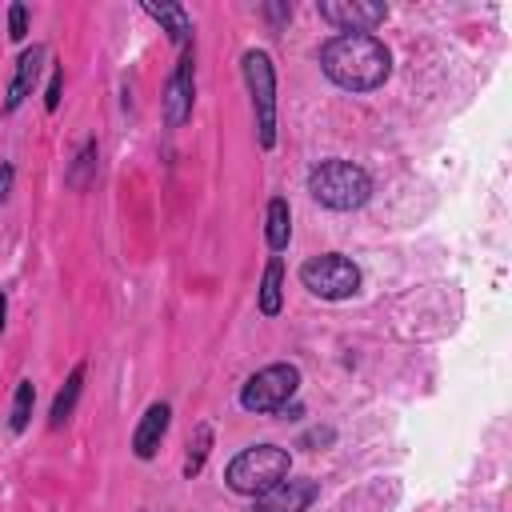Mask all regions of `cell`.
<instances>
[{
	"label": "cell",
	"mask_w": 512,
	"mask_h": 512,
	"mask_svg": "<svg viewBox=\"0 0 512 512\" xmlns=\"http://www.w3.org/2000/svg\"><path fill=\"white\" fill-rule=\"evenodd\" d=\"M320 68L332 84H340L348 92H372L388 80L392 52L384 48V40H376L368 32H340L320 48Z\"/></svg>",
	"instance_id": "6da1fadb"
},
{
	"label": "cell",
	"mask_w": 512,
	"mask_h": 512,
	"mask_svg": "<svg viewBox=\"0 0 512 512\" xmlns=\"http://www.w3.org/2000/svg\"><path fill=\"white\" fill-rule=\"evenodd\" d=\"M308 192L332 212H352L372 196V180L360 164L352 160H320L308 172Z\"/></svg>",
	"instance_id": "7a4b0ae2"
},
{
	"label": "cell",
	"mask_w": 512,
	"mask_h": 512,
	"mask_svg": "<svg viewBox=\"0 0 512 512\" xmlns=\"http://www.w3.org/2000/svg\"><path fill=\"white\" fill-rule=\"evenodd\" d=\"M288 468H292L288 448L256 444V448H244V452L228 464L224 480H228V488H232V492H240V496H260L264 488L280 484V480L288 476Z\"/></svg>",
	"instance_id": "3957f363"
},
{
	"label": "cell",
	"mask_w": 512,
	"mask_h": 512,
	"mask_svg": "<svg viewBox=\"0 0 512 512\" xmlns=\"http://www.w3.org/2000/svg\"><path fill=\"white\" fill-rule=\"evenodd\" d=\"M244 80H248V92H252V108H256V136H260V148H272L276 144V68L268 60V52H244Z\"/></svg>",
	"instance_id": "277c9868"
},
{
	"label": "cell",
	"mask_w": 512,
	"mask_h": 512,
	"mask_svg": "<svg viewBox=\"0 0 512 512\" xmlns=\"http://www.w3.org/2000/svg\"><path fill=\"white\" fill-rule=\"evenodd\" d=\"M300 284L320 300H348L360 288V268L340 252H324L300 264Z\"/></svg>",
	"instance_id": "5b68a950"
},
{
	"label": "cell",
	"mask_w": 512,
	"mask_h": 512,
	"mask_svg": "<svg viewBox=\"0 0 512 512\" xmlns=\"http://www.w3.org/2000/svg\"><path fill=\"white\" fill-rule=\"evenodd\" d=\"M300 388V372L296 364H268L260 368L244 388H240V404L248 412H280Z\"/></svg>",
	"instance_id": "8992f818"
},
{
	"label": "cell",
	"mask_w": 512,
	"mask_h": 512,
	"mask_svg": "<svg viewBox=\"0 0 512 512\" xmlns=\"http://www.w3.org/2000/svg\"><path fill=\"white\" fill-rule=\"evenodd\" d=\"M388 8L376 0H320V20H328L340 32H368L376 24H384Z\"/></svg>",
	"instance_id": "52a82bcc"
},
{
	"label": "cell",
	"mask_w": 512,
	"mask_h": 512,
	"mask_svg": "<svg viewBox=\"0 0 512 512\" xmlns=\"http://www.w3.org/2000/svg\"><path fill=\"white\" fill-rule=\"evenodd\" d=\"M192 92H196V80H192V48L180 52L168 84H164V120L168 128H180L188 116H192Z\"/></svg>",
	"instance_id": "ba28073f"
},
{
	"label": "cell",
	"mask_w": 512,
	"mask_h": 512,
	"mask_svg": "<svg viewBox=\"0 0 512 512\" xmlns=\"http://www.w3.org/2000/svg\"><path fill=\"white\" fill-rule=\"evenodd\" d=\"M316 496H320L316 480H288L284 476L280 484H272L256 496V512H304Z\"/></svg>",
	"instance_id": "9c48e42d"
},
{
	"label": "cell",
	"mask_w": 512,
	"mask_h": 512,
	"mask_svg": "<svg viewBox=\"0 0 512 512\" xmlns=\"http://www.w3.org/2000/svg\"><path fill=\"white\" fill-rule=\"evenodd\" d=\"M168 420H172V408L168 404H148V412L140 416V424L132 432V452L140 460H152L156 456V448H160V440L168 432Z\"/></svg>",
	"instance_id": "30bf717a"
},
{
	"label": "cell",
	"mask_w": 512,
	"mask_h": 512,
	"mask_svg": "<svg viewBox=\"0 0 512 512\" xmlns=\"http://www.w3.org/2000/svg\"><path fill=\"white\" fill-rule=\"evenodd\" d=\"M40 60H44V48L40 44H32L20 60H16V76H12V84H8V96H4V112H16L20 104H24V96L36 88V76H40Z\"/></svg>",
	"instance_id": "8fae6325"
},
{
	"label": "cell",
	"mask_w": 512,
	"mask_h": 512,
	"mask_svg": "<svg viewBox=\"0 0 512 512\" xmlns=\"http://www.w3.org/2000/svg\"><path fill=\"white\" fill-rule=\"evenodd\" d=\"M144 12L152 16V20H160L164 24V32H168V40L172 44H188V32H192V24H188V12L180 8V4H144Z\"/></svg>",
	"instance_id": "7c38bea8"
},
{
	"label": "cell",
	"mask_w": 512,
	"mask_h": 512,
	"mask_svg": "<svg viewBox=\"0 0 512 512\" xmlns=\"http://www.w3.org/2000/svg\"><path fill=\"white\" fill-rule=\"evenodd\" d=\"M288 236H292V208L284 196H272L268 200V248L272 252L288 248Z\"/></svg>",
	"instance_id": "4fadbf2b"
},
{
	"label": "cell",
	"mask_w": 512,
	"mask_h": 512,
	"mask_svg": "<svg viewBox=\"0 0 512 512\" xmlns=\"http://www.w3.org/2000/svg\"><path fill=\"white\" fill-rule=\"evenodd\" d=\"M280 296H284V264H280V256H272L268 268H264V280H260V312L276 316L280 312Z\"/></svg>",
	"instance_id": "5bb4252c"
},
{
	"label": "cell",
	"mask_w": 512,
	"mask_h": 512,
	"mask_svg": "<svg viewBox=\"0 0 512 512\" xmlns=\"http://www.w3.org/2000/svg\"><path fill=\"white\" fill-rule=\"evenodd\" d=\"M80 388H84V364H76L72 376L64 380V388L56 392V400H52V428H60V424L72 416V408H76V400H80Z\"/></svg>",
	"instance_id": "9a60e30c"
},
{
	"label": "cell",
	"mask_w": 512,
	"mask_h": 512,
	"mask_svg": "<svg viewBox=\"0 0 512 512\" xmlns=\"http://www.w3.org/2000/svg\"><path fill=\"white\" fill-rule=\"evenodd\" d=\"M32 400H36V388H32V380H20V384H16V400H12V416H8L12 432H24V428H28V416H32Z\"/></svg>",
	"instance_id": "2e32d148"
},
{
	"label": "cell",
	"mask_w": 512,
	"mask_h": 512,
	"mask_svg": "<svg viewBox=\"0 0 512 512\" xmlns=\"http://www.w3.org/2000/svg\"><path fill=\"white\" fill-rule=\"evenodd\" d=\"M208 448H212V428H208V424H196V440H192V448H188V460H184V472H188V476H196V472L204 468V456H208Z\"/></svg>",
	"instance_id": "e0dca14e"
},
{
	"label": "cell",
	"mask_w": 512,
	"mask_h": 512,
	"mask_svg": "<svg viewBox=\"0 0 512 512\" xmlns=\"http://www.w3.org/2000/svg\"><path fill=\"white\" fill-rule=\"evenodd\" d=\"M92 168H96V140H88V144L80 148V156H76V164H72V172H68V184H72V188H84Z\"/></svg>",
	"instance_id": "ac0fdd59"
},
{
	"label": "cell",
	"mask_w": 512,
	"mask_h": 512,
	"mask_svg": "<svg viewBox=\"0 0 512 512\" xmlns=\"http://www.w3.org/2000/svg\"><path fill=\"white\" fill-rule=\"evenodd\" d=\"M8 36L12 40H24L28 36V8L24 4H12L8 8Z\"/></svg>",
	"instance_id": "d6986e66"
},
{
	"label": "cell",
	"mask_w": 512,
	"mask_h": 512,
	"mask_svg": "<svg viewBox=\"0 0 512 512\" xmlns=\"http://www.w3.org/2000/svg\"><path fill=\"white\" fill-rule=\"evenodd\" d=\"M60 88H64V68H52L48 96H44V108H48V112H56V104H60Z\"/></svg>",
	"instance_id": "ffe728a7"
},
{
	"label": "cell",
	"mask_w": 512,
	"mask_h": 512,
	"mask_svg": "<svg viewBox=\"0 0 512 512\" xmlns=\"http://www.w3.org/2000/svg\"><path fill=\"white\" fill-rule=\"evenodd\" d=\"M12 176H16V172H12V164H0V204H4V200H8V192H12Z\"/></svg>",
	"instance_id": "44dd1931"
},
{
	"label": "cell",
	"mask_w": 512,
	"mask_h": 512,
	"mask_svg": "<svg viewBox=\"0 0 512 512\" xmlns=\"http://www.w3.org/2000/svg\"><path fill=\"white\" fill-rule=\"evenodd\" d=\"M268 16H272V20H288V16H292V8H276V4H272V8H268Z\"/></svg>",
	"instance_id": "7402d4cb"
},
{
	"label": "cell",
	"mask_w": 512,
	"mask_h": 512,
	"mask_svg": "<svg viewBox=\"0 0 512 512\" xmlns=\"http://www.w3.org/2000/svg\"><path fill=\"white\" fill-rule=\"evenodd\" d=\"M4 312H8V300H4V292H0V328H4Z\"/></svg>",
	"instance_id": "603a6c76"
}]
</instances>
